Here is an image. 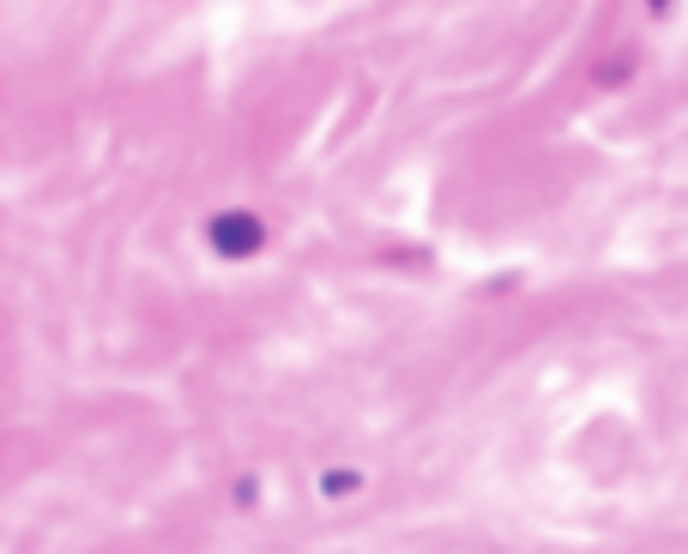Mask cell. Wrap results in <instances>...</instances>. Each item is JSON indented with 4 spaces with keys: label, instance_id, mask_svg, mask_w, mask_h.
Instances as JSON below:
<instances>
[{
    "label": "cell",
    "instance_id": "1",
    "mask_svg": "<svg viewBox=\"0 0 688 554\" xmlns=\"http://www.w3.org/2000/svg\"><path fill=\"white\" fill-rule=\"evenodd\" d=\"M206 241L224 253V260H248V253H260L266 224L254 211H218V217H212V229H206Z\"/></svg>",
    "mask_w": 688,
    "mask_h": 554
}]
</instances>
